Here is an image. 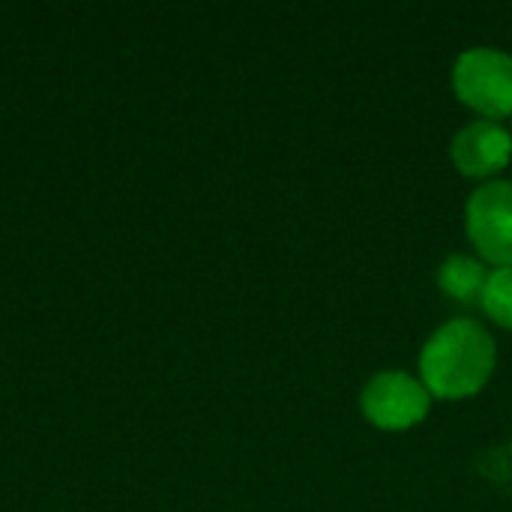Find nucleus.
Wrapping results in <instances>:
<instances>
[{
    "label": "nucleus",
    "instance_id": "f257e3e1",
    "mask_svg": "<svg viewBox=\"0 0 512 512\" xmlns=\"http://www.w3.org/2000/svg\"><path fill=\"white\" fill-rule=\"evenodd\" d=\"M495 369L492 336L468 318H456L432 333L423 348L420 372L429 393L462 399L477 393Z\"/></svg>",
    "mask_w": 512,
    "mask_h": 512
},
{
    "label": "nucleus",
    "instance_id": "f03ea898",
    "mask_svg": "<svg viewBox=\"0 0 512 512\" xmlns=\"http://www.w3.org/2000/svg\"><path fill=\"white\" fill-rule=\"evenodd\" d=\"M459 96L489 117L512 114V57L501 48H468L453 69Z\"/></svg>",
    "mask_w": 512,
    "mask_h": 512
},
{
    "label": "nucleus",
    "instance_id": "7ed1b4c3",
    "mask_svg": "<svg viewBox=\"0 0 512 512\" xmlns=\"http://www.w3.org/2000/svg\"><path fill=\"white\" fill-rule=\"evenodd\" d=\"M468 234L483 258L512 267V180H489L468 198Z\"/></svg>",
    "mask_w": 512,
    "mask_h": 512
},
{
    "label": "nucleus",
    "instance_id": "20e7f679",
    "mask_svg": "<svg viewBox=\"0 0 512 512\" xmlns=\"http://www.w3.org/2000/svg\"><path fill=\"white\" fill-rule=\"evenodd\" d=\"M429 387L408 372H381L363 390V411L381 429H408L429 414Z\"/></svg>",
    "mask_w": 512,
    "mask_h": 512
},
{
    "label": "nucleus",
    "instance_id": "39448f33",
    "mask_svg": "<svg viewBox=\"0 0 512 512\" xmlns=\"http://www.w3.org/2000/svg\"><path fill=\"white\" fill-rule=\"evenodd\" d=\"M512 156V135L495 120H474L453 138V159L465 174L486 177L501 171Z\"/></svg>",
    "mask_w": 512,
    "mask_h": 512
},
{
    "label": "nucleus",
    "instance_id": "423d86ee",
    "mask_svg": "<svg viewBox=\"0 0 512 512\" xmlns=\"http://www.w3.org/2000/svg\"><path fill=\"white\" fill-rule=\"evenodd\" d=\"M489 267L474 258V255H450L444 264H441V273H438V282L441 288L462 300V303H483V291L489 285Z\"/></svg>",
    "mask_w": 512,
    "mask_h": 512
},
{
    "label": "nucleus",
    "instance_id": "0eeeda50",
    "mask_svg": "<svg viewBox=\"0 0 512 512\" xmlns=\"http://www.w3.org/2000/svg\"><path fill=\"white\" fill-rule=\"evenodd\" d=\"M483 309L504 327H512V267H498L483 291Z\"/></svg>",
    "mask_w": 512,
    "mask_h": 512
}]
</instances>
